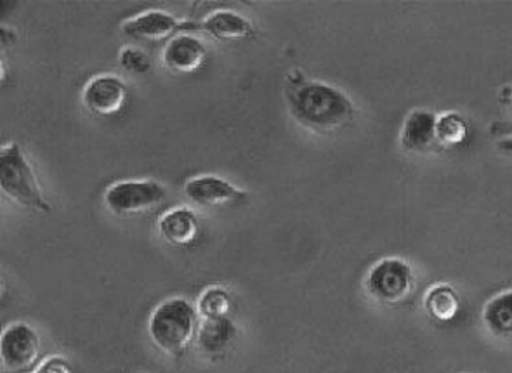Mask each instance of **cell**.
Returning a JSON list of instances; mask_svg holds the SVG:
<instances>
[{
  "instance_id": "1",
  "label": "cell",
  "mask_w": 512,
  "mask_h": 373,
  "mask_svg": "<svg viewBox=\"0 0 512 373\" xmlns=\"http://www.w3.org/2000/svg\"><path fill=\"white\" fill-rule=\"evenodd\" d=\"M287 106L297 124L322 134L346 127L356 113L346 92L318 80L304 79L296 86H289Z\"/></svg>"
},
{
  "instance_id": "2",
  "label": "cell",
  "mask_w": 512,
  "mask_h": 373,
  "mask_svg": "<svg viewBox=\"0 0 512 373\" xmlns=\"http://www.w3.org/2000/svg\"><path fill=\"white\" fill-rule=\"evenodd\" d=\"M200 313L183 297L162 302L151 313L148 334L153 344L164 353L179 356L188 351L200 332Z\"/></svg>"
},
{
  "instance_id": "3",
  "label": "cell",
  "mask_w": 512,
  "mask_h": 373,
  "mask_svg": "<svg viewBox=\"0 0 512 373\" xmlns=\"http://www.w3.org/2000/svg\"><path fill=\"white\" fill-rule=\"evenodd\" d=\"M0 190L25 209L47 214L51 203L44 197L32 165L18 143H9L0 150Z\"/></svg>"
},
{
  "instance_id": "4",
  "label": "cell",
  "mask_w": 512,
  "mask_h": 373,
  "mask_svg": "<svg viewBox=\"0 0 512 373\" xmlns=\"http://www.w3.org/2000/svg\"><path fill=\"white\" fill-rule=\"evenodd\" d=\"M165 198L164 184L153 179H129L112 184L105 191L103 202L113 216L136 217L158 209Z\"/></svg>"
},
{
  "instance_id": "5",
  "label": "cell",
  "mask_w": 512,
  "mask_h": 373,
  "mask_svg": "<svg viewBox=\"0 0 512 373\" xmlns=\"http://www.w3.org/2000/svg\"><path fill=\"white\" fill-rule=\"evenodd\" d=\"M365 287L375 301L386 306H398L414 292V269L405 259L384 257L368 271Z\"/></svg>"
},
{
  "instance_id": "6",
  "label": "cell",
  "mask_w": 512,
  "mask_h": 373,
  "mask_svg": "<svg viewBox=\"0 0 512 373\" xmlns=\"http://www.w3.org/2000/svg\"><path fill=\"white\" fill-rule=\"evenodd\" d=\"M40 339L35 328L16 321L0 337V360L9 372L23 373L39 361Z\"/></svg>"
},
{
  "instance_id": "7",
  "label": "cell",
  "mask_w": 512,
  "mask_h": 373,
  "mask_svg": "<svg viewBox=\"0 0 512 373\" xmlns=\"http://www.w3.org/2000/svg\"><path fill=\"white\" fill-rule=\"evenodd\" d=\"M127 103L129 89L124 80L113 73H103L89 80L82 92V105L96 117H115L122 113Z\"/></svg>"
},
{
  "instance_id": "8",
  "label": "cell",
  "mask_w": 512,
  "mask_h": 373,
  "mask_svg": "<svg viewBox=\"0 0 512 373\" xmlns=\"http://www.w3.org/2000/svg\"><path fill=\"white\" fill-rule=\"evenodd\" d=\"M184 32H195V21H181L158 9H150L122 23L125 37L143 42H169Z\"/></svg>"
},
{
  "instance_id": "9",
  "label": "cell",
  "mask_w": 512,
  "mask_h": 373,
  "mask_svg": "<svg viewBox=\"0 0 512 373\" xmlns=\"http://www.w3.org/2000/svg\"><path fill=\"white\" fill-rule=\"evenodd\" d=\"M184 193L191 202L197 203L200 207H209V209L240 205L247 200L245 191L240 190L223 177L212 176V174L190 179L188 183L184 184Z\"/></svg>"
},
{
  "instance_id": "10",
  "label": "cell",
  "mask_w": 512,
  "mask_h": 373,
  "mask_svg": "<svg viewBox=\"0 0 512 373\" xmlns=\"http://www.w3.org/2000/svg\"><path fill=\"white\" fill-rule=\"evenodd\" d=\"M207 54V47L202 40L184 32L165 44L162 61L169 72L190 75L204 66Z\"/></svg>"
},
{
  "instance_id": "11",
  "label": "cell",
  "mask_w": 512,
  "mask_h": 373,
  "mask_svg": "<svg viewBox=\"0 0 512 373\" xmlns=\"http://www.w3.org/2000/svg\"><path fill=\"white\" fill-rule=\"evenodd\" d=\"M436 124H438V115L431 110L426 108L412 110L401 127V148L408 153H427L434 150L438 146Z\"/></svg>"
},
{
  "instance_id": "12",
  "label": "cell",
  "mask_w": 512,
  "mask_h": 373,
  "mask_svg": "<svg viewBox=\"0 0 512 373\" xmlns=\"http://www.w3.org/2000/svg\"><path fill=\"white\" fill-rule=\"evenodd\" d=\"M195 32L209 33L217 40H243L256 35L252 21L235 11H214L202 21H195Z\"/></svg>"
},
{
  "instance_id": "13",
  "label": "cell",
  "mask_w": 512,
  "mask_h": 373,
  "mask_svg": "<svg viewBox=\"0 0 512 373\" xmlns=\"http://www.w3.org/2000/svg\"><path fill=\"white\" fill-rule=\"evenodd\" d=\"M158 235L172 247H190L200 235L197 214L186 207L169 210L158 221Z\"/></svg>"
},
{
  "instance_id": "14",
  "label": "cell",
  "mask_w": 512,
  "mask_h": 373,
  "mask_svg": "<svg viewBox=\"0 0 512 373\" xmlns=\"http://www.w3.org/2000/svg\"><path fill=\"white\" fill-rule=\"evenodd\" d=\"M237 335V325L228 316L204 318L198 332V346L209 356H221L235 344Z\"/></svg>"
},
{
  "instance_id": "15",
  "label": "cell",
  "mask_w": 512,
  "mask_h": 373,
  "mask_svg": "<svg viewBox=\"0 0 512 373\" xmlns=\"http://www.w3.org/2000/svg\"><path fill=\"white\" fill-rule=\"evenodd\" d=\"M483 323L499 339H512V290L500 292L486 302Z\"/></svg>"
},
{
  "instance_id": "16",
  "label": "cell",
  "mask_w": 512,
  "mask_h": 373,
  "mask_svg": "<svg viewBox=\"0 0 512 373\" xmlns=\"http://www.w3.org/2000/svg\"><path fill=\"white\" fill-rule=\"evenodd\" d=\"M424 306L434 320L440 321V323H450L459 316L460 297L452 285L440 283V285H434L427 292L424 297Z\"/></svg>"
},
{
  "instance_id": "17",
  "label": "cell",
  "mask_w": 512,
  "mask_h": 373,
  "mask_svg": "<svg viewBox=\"0 0 512 373\" xmlns=\"http://www.w3.org/2000/svg\"><path fill=\"white\" fill-rule=\"evenodd\" d=\"M436 136H438V144L445 146V148L460 146V144L466 143L467 138H469V124L460 113H443L438 117Z\"/></svg>"
},
{
  "instance_id": "18",
  "label": "cell",
  "mask_w": 512,
  "mask_h": 373,
  "mask_svg": "<svg viewBox=\"0 0 512 373\" xmlns=\"http://www.w3.org/2000/svg\"><path fill=\"white\" fill-rule=\"evenodd\" d=\"M231 309V295L226 288H205L198 299V313L202 318H224Z\"/></svg>"
},
{
  "instance_id": "19",
  "label": "cell",
  "mask_w": 512,
  "mask_h": 373,
  "mask_svg": "<svg viewBox=\"0 0 512 373\" xmlns=\"http://www.w3.org/2000/svg\"><path fill=\"white\" fill-rule=\"evenodd\" d=\"M119 63L127 72L136 75H145L151 72V59L148 54L139 47L127 46L120 51Z\"/></svg>"
},
{
  "instance_id": "20",
  "label": "cell",
  "mask_w": 512,
  "mask_h": 373,
  "mask_svg": "<svg viewBox=\"0 0 512 373\" xmlns=\"http://www.w3.org/2000/svg\"><path fill=\"white\" fill-rule=\"evenodd\" d=\"M35 373H73L70 363L61 356H49L40 363Z\"/></svg>"
},
{
  "instance_id": "21",
  "label": "cell",
  "mask_w": 512,
  "mask_h": 373,
  "mask_svg": "<svg viewBox=\"0 0 512 373\" xmlns=\"http://www.w3.org/2000/svg\"><path fill=\"white\" fill-rule=\"evenodd\" d=\"M497 148H499L502 153H509V155H512V136L500 139L499 143H497Z\"/></svg>"
}]
</instances>
